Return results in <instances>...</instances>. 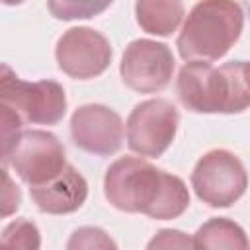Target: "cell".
Masks as SVG:
<instances>
[{"label":"cell","mask_w":250,"mask_h":250,"mask_svg":"<svg viewBox=\"0 0 250 250\" xmlns=\"http://www.w3.org/2000/svg\"><path fill=\"white\" fill-rule=\"evenodd\" d=\"M104 193L115 209L143 213L156 221L176 219L189 207V191L182 178L137 156H123L109 164Z\"/></svg>","instance_id":"cell-1"},{"label":"cell","mask_w":250,"mask_h":250,"mask_svg":"<svg viewBox=\"0 0 250 250\" xmlns=\"http://www.w3.org/2000/svg\"><path fill=\"white\" fill-rule=\"evenodd\" d=\"M195 248H229V250H248L250 240L240 225L227 217H213L203 223L193 234Z\"/></svg>","instance_id":"cell-13"},{"label":"cell","mask_w":250,"mask_h":250,"mask_svg":"<svg viewBox=\"0 0 250 250\" xmlns=\"http://www.w3.org/2000/svg\"><path fill=\"white\" fill-rule=\"evenodd\" d=\"M6 6H16V4H21L23 0H2Z\"/></svg>","instance_id":"cell-20"},{"label":"cell","mask_w":250,"mask_h":250,"mask_svg":"<svg viewBox=\"0 0 250 250\" xmlns=\"http://www.w3.org/2000/svg\"><path fill=\"white\" fill-rule=\"evenodd\" d=\"M0 104L12 107L21 121L37 125H55L66 113V96L59 82H25L18 78L8 64H2Z\"/></svg>","instance_id":"cell-4"},{"label":"cell","mask_w":250,"mask_h":250,"mask_svg":"<svg viewBox=\"0 0 250 250\" xmlns=\"http://www.w3.org/2000/svg\"><path fill=\"white\" fill-rule=\"evenodd\" d=\"M244 12L236 0H199L178 35V53L184 61H217L238 41Z\"/></svg>","instance_id":"cell-3"},{"label":"cell","mask_w":250,"mask_h":250,"mask_svg":"<svg viewBox=\"0 0 250 250\" xmlns=\"http://www.w3.org/2000/svg\"><path fill=\"white\" fill-rule=\"evenodd\" d=\"M113 0H47L51 16L62 21L90 20L111 6Z\"/></svg>","instance_id":"cell-14"},{"label":"cell","mask_w":250,"mask_h":250,"mask_svg":"<svg viewBox=\"0 0 250 250\" xmlns=\"http://www.w3.org/2000/svg\"><path fill=\"white\" fill-rule=\"evenodd\" d=\"M4 184H6V188H4V195H2V203H4L2 215H4V217H8L10 213H14V211L20 207L21 193H20L18 186H14V184H12V180H10L8 172H4Z\"/></svg>","instance_id":"cell-18"},{"label":"cell","mask_w":250,"mask_h":250,"mask_svg":"<svg viewBox=\"0 0 250 250\" xmlns=\"http://www.w3.org/2000/svg\"><path fill=\"white\" fill-rule=\"evenodd\" d=\"M31 199L39 211L49 215H68L78 211L88 197V182L70 164L53 180L29 188Z\"/></svg>","instance_id":"cell-11"},{"label":"cell","mask_w":250,"mask_h":250,"mask_svg":"<svg viewBox=\"0 0 250 250\" xmlns=\"http://www.w3.org/2000/svg\"><path fill=\"white\" fill-rule=\"evenodd\" d=\"M244 76H246V82H248V86H250V61L244 62Z\"/></svg>","instance_id":"cell-19"},{"label":"cell","mask_w":250,"mask_h":250,"mask_svg":"<svg viewBox=\"0 0 250 250\" xmlns=\"http://www.w3.org/2000/svg\"><path fill=\"white\" fill-rule=\"evenodd\" d=\"M148 248H195L193 246V238H189L188 234H184L182 230H172V229H162L150 242Z\"/></svg>","instance_id":"cell-17"},{"label":"cell","mask_w":250,"mask_h":250,"mask_svg":"<svg viewBox=\"0 0 250 250\" xmlns=\"http://www.w3.org/2000/svg\"><path fill=\"white\" fill-rule=\"evenodd\" d=\"M178 125L180 113L168 100H145L127 117V146L139 156L158 158L172 145Z\"/></svg>","instance_id":"cell-7"},{"label":"cell","mask_w":250,"mask_h":250,"mask_svg":"<svg viewBox=\"0 0 250 250\" xmlns=\"http://www.w3.org/2000/svg\"><path fill=\"white\" fill-rule=\"evenodd\" d=\"M0 242L4 246H10V248H25V250H37L41 246L37 227L31 221H25V219L12 221L4 229Z\"/></svg>","instance_id":"cell-15"},{"label":"cell","mask_w":250,"mask_h":250,"mask_svg":"<svg viewBox=\"0 0 250 250\" xmlns=\"http://www.w3.org/2000/svg\"><path fill=\"white\" fill-rule=\"evenodd\" d=\"M70 137L78 148L90 154L107 156L121 148L123 121L107 105L86 104L70 117Z\"/></svg>","instance_id":"cell-10"},{"label":"cell","mask_w":250,"mask_h":250,"mask_svg":"<svg viewBox=\"0 0 250 250\" xmlns=\"http://www.w3.org/2000/svg\"><path fill=\"white\" fill-rule=\"evenodd\" d=\"M117 244L102 230L96 227H82L78 230L72 232L66 248L68 250H76V248H115Z\"/></svg>","instance_id":"cell-16"},{"label":"cell","mask_w":250,"mask_h":250,"mask_svg":"<svg viewBox=\"0 0 250 250\" xmlns=\"http://www.w3.org/2000/svg\"><path fill=\"white\" fill-rule=\"evenodd\" d=\"M2 164L4 168L10 164L29 188L41 186L66 168L64 146L49 131H21L8 154L2 156Z\"/></svg>","instance_id":"cell-6"},{"label":"cell","mask_w":250,"mask_h":250,"mask_svg":"<svg viewBox=\"0 0 250 250\" xmlns=\"http://www.w3.org/2000/svg\"><path fill=\"white\" fill-rule=\"evenodd\" d=\"M176 92L193 113H240L250 107V86L244 61L213 66L209 61H188L178 74Z\"/></svg>","instance_id":"cell-2"},{"label":"cell","mask_w":250,"mask_h":250,"mask_svg":"<svg viewBox=\"0 0 250 250\" xmlns=\"http://www.w3.org/2000/svg\"><path fill=\"white\" fill-rule=\"evenodd\" d=\"M109 41L92 27H70L57 41L55 57L59 68L76 80L96 78L111 62Z\"/></svg>","instance_id":"cell-9"},{"label":"cell","mask_w":250,"mask_h":250,"mask_svg":"<svg viewBox=\"0 0 250 250\" xmlns=\"http://www.w3.org/2000/svg\"><path fill=\"white\" fill-rule=\"evenodd\" d=\"M137 23L150 35H172L184 18L182 0H137L135 2Z\"/></svg>","instance_id":"cell-12"},{"label":"cell","mask_w":250,"mask_h":250,"mask_svg":"<svg viewBox=\"0 0 250 250\" xmlns=\"http://www.w3.org/2000/svg\"><path fill=\"white\" fill-rule=\"evenodd\" d=\"M174 55L168 45L152 39H135L125 47L119 72L125 86L141 94L160 92L170 84Z\"/></svg>","instance_id":"cell-8"},{"label":"cell","mask_w":250,"mask_h":250,"mask_svg":"<svg viewBox=\"0 0 250 250\" xmlns=\"http://www.w3.org/2000/svg\"><path fill=\"white\" fill-rule=\"evenodd\" d=\"M191 188L209 207H230L244 195L248 174L238 156L215 148L197 160L191 172Z\"/></svg>","instance_id":"cell-5"}]
</instances>
